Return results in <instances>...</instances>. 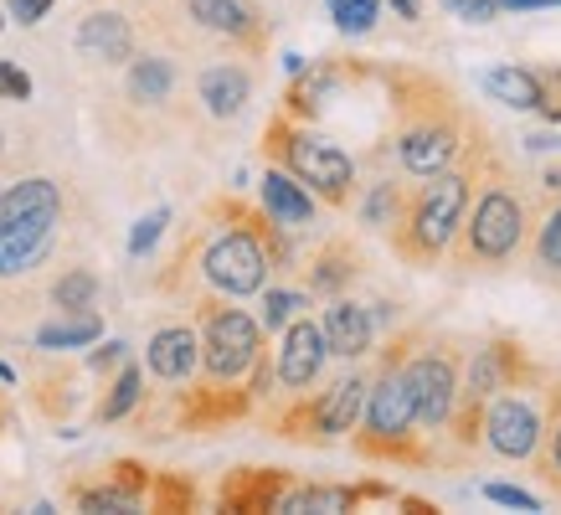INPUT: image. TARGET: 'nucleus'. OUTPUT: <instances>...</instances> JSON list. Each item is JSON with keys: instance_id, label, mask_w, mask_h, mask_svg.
Returning a JSON list of instances; mask_svg holds the SVG:
<instances>
[{"instance_id": "c85d7f7f", "label": "nucleus", "mask_w": 561, "mask_h": 515, "mask_svg": "<svg viewBox=\"0 0 561 515\" xmlns=\"http://www.w3.org/2000/svg\"><path fill=\"white\" fill-rule=\"evenodd\" d=\"M139 402H145V366L139 360H119L114 377H108V392L93 408V423H124V417L139 412Z\"/></svg>"}, {"instance_id": "4c0bfd02", "label": "nucleus", "mask_w": 561, "mask_h": 515, "mask_svg": "<svg viewBox=\"0 0 561 515\" xmlns=\"http://www.w3.org/2000/svg\"><path fill=\"white\" fill-rule=\"evenodd\" d=\"M443 11H454L459 21H474V26H484V21L500 16V5L494 0H438Z\"/></svg>"}, {"instance_id": "423d86ee", "label": "nucleus", "mask_w": 561, "mask_h": 515, "mask_svg": "<svg viewBox=\"0 0 561 515\" xmlns=\"http://www.w3.org/2000/svg\"><path fill=\"white\" fill-rule=\"evenodd\" d=\"M154 11V32H171L175 42H217V47L248 52L263 57L268 52V16L257 0H150Z\"/></svg>"}, {"instance_id": "58836bf2", "label": "nucleus", "mask_w": 561, "mask_h": 515, "mask_svg": "<svg viewBox=\"0 0 561 515\" xmlns=\"http://www.w3.org/2000/svg\"><path fill=\"white\" fill-rule=\"evenodd\" d=\"M0 99H16V103L32 99V78L16 62H5V57H0Z\"/></svg>"}, {"instance_id": "f257e3e1", "label": "nucleus", "mask_w": 561, "mask_h": 515, "mask_svg": "<svg viewBox=\"0 0 561 515\" xmlns=\"http://www.w3.org/2000/svg\"><path fill=\"white\" fill-rule=\"evenodd\" d=\"M387 93V150L408 175L443 171L469 139L474 108L459 88L417 62H376L371 72Z\"/></svg>"}, {"instance_id": "a18cd8bd", "label": "nucleus", "mask_w": 561, "mask_h": 515, "mask_svg": "<svg viewBox=\"0 0 561 515\" xmlns=\"http://www.w3.org/2000/svg\"><path fill=\"white\" fill-rule=\"evenodd\" d=\"M387 5H391V16H402V21L423 16V0H387Z\"/></svg>"}, {"instance_id": "c9c22d12", "label": "nucleus", "mask_w": 561, "mask_h": 515, "mask_svg": "<svg viewBox=\"0 0 561 515\" xmlns=\"http://www.w3.org/2000/svg\"><path fill=\"white\" fill-rule=\"evenodd\" d=\"M108 480L119 484V490H129V495L145 505V495H150V480H154V469L150 464H139V459H119V464H108Z\"/></svg>"}, {"instance_id": "a19ab883", "label": "nucleus", "mask_w": 561, "mask_h": 515, "mask_svg": "<svg viewBox=\"0 0 561 515\" xmlns=\"http://www.w3.org/2000/svg\"><path fill=\"white\" fill-rule=\"evenodd\" d=\"M119 360H129V345L124 341H103L93 356H88V371H114Z\"/></svg>"}, {"instance_id": "ea45409f", "label": "nucleus", "mask_w": 561, "mask_h": 515, "mask_svg": "<svg viewBox=\"0 0 561 515\" xmlns=\"http://www.w3.org/2000/svg\"><path fill=\"white\" fill-rule=\"evenodd\" d=\"M484 495L494 505H515V511H541V500L530 495V490H515V484H484Z\"/></svg>"}, {"instance_id": "c756f323", "label": "nucleus", "mask_w": 561, "mask_h": 515, "mask_svg": "<svg viewBox=\"0 0 561 515\" xmlns=\"http://www.w3.org/2000/svg\"><path fill=\"white\" fill-rule=\"evenodd\" d=\"M47 294L62 314H93V305H99V274L93 268H68V274L51 278Z\"/></svg>"}, {"instance_id": "dca6fc26", "label": "nucleus", "mask_w": 561, "mask_h": 515, "mask_svg": "<svg viewBox=\"0 0 561 515\" xmlns=\"http://www.w3.org/2000/svg\"><path fill=\"white\" fill-rule=\"evenodd\" d=\"M294 484L289 469H253V464H242V469H227V480L217 490V511L227 515H273L278 495Z\"/></svg>"}, {"instance_id": "4be33fe9", "label": "nucleus", "mask_w": 561, "mask_h": 515, "mask_svg": "<svg viewBox=\"0 0 561 515\" xmlns=\"http://www.w3.org/2000/svg\"><path fill=\"white\" fill-rule=\"evenodd\" d=\"M72 42H78L83 57L108 62V68H124V62L139 52V32H135V21L124 16V11H93V16H83Z\"/></svg>"}, {"instance_id": "de8ad7c7", "label": "nucleus", "mask_w": 561, "mask_h": 515, "mask_svg": "<svg viewBox=\"0 0 561 515\" xmlns=\"http://www.w3.org/2000/svg\"><path fill=\"white\" fill-rule=\"evenodd\" d=\"M0 381H5V387H11V381H16V371H11V366H5V360H0Z\"/></svg>"}, {"instance_id": "f704fd0d", "label": "nucleus", "mask_w": 561, "mask_h": 515, "mask_svg": "<svg viewBox=\"0 0 561 515\" xmlns=\"http://www.w3.org/2000/svg\"><path fill=\"white\" fill-rule=\"evenodd\" d=\"M305 305H309L305 289H268L263 284V330H284Z\"/></svg>"}, {"instance_id": "5701e85b", "label": "nucleus", "mask_w": 561, "mask_h": 515, "mask_svg": "<svg viewBox=\"0 0 561 515\" xmlns=\"http://www.w3.org/2000/svg\"><path fill=\"white\" fill-rule=\"evenodd\" d=\"M257 206H263L278 227H289V232L309 227L314 211H320V202H314L289 171H278V165H263V175H257Z\"/></svg>"}, {"instance_id": "a878e982", "label": "nucleus", "mask_w": 561, "mask_h": 515, "mask_svg": "<svg viewBox=\"0 0 561 515\" xmlns=\"http://www.w3.org/2000/svg\"><path fill=\"white\" fill-rule=\"evenodd\" d=\"M530 258L541 278L561 284V196H530Z\"/></svg>"}, {"instance_id": "39448f33", "label": "nucleus", "mask_w": 561, "mask_h": 515, "mask_svg": "<svg viewBox=\"0 0 561 515\" xmlns=\"http://www.w3.org/2000/svg\"><path fill=\"white\" fill-rule=\"evenodd\" d=\"M257 150H263L268 165L289 171L314 202L335 206V211H351L356 186H360L356 154L341 150V145H335L330 135H320L314 124L289 119V114L278 108V114L268 119V129H263V139H257Z\"/></svg>"}, {"instance_id": "0eeeda50", "label": "nucleus", "mask_w": 561, "mask_h": 515, "mask_svg": "<svg viewBox=\"0 0 561 515\" xmlns=\"http://www.w3.org/2000/svg\"><path fill=\"white\" fill-rule=\"evenodd\" d=\"M463 356H469V341H463V335H438V330L412 325V345H408V356H402V377H408V392H412V408H417L423 433L448 428L454 402H459Z\"/></svg>"}, {"instance_id": "20e7f679", "label": "nucleus", "mask_w": 561, "mask_h": 515, "mask_svg": "<svg viewBox=\"0 0 561 515\" xmlns=\"http://www.w3.org/2000/svg\"><path fill=\"white\" fill-rule=\"evenodd\" d=\"M408 345H412V330H397L381 345L376 371L366 377V402H360V417L351 428V448L371 464H412V469H423V464H433V444H427L423 423H417L408 377H402Z\"/></svg>"}, {"instance_id": "4468645a", "label": "nucleus", "mask_w": 561, "mask_h": 515, "mask_svg": "<svg viewBox=\"0 0 561 515\" xmlns=\"http://www.w3.org/2000/svg\"><path fill=\"white\" fill-rule=\"evenodd\" d=\"M57 232H62V211H36V217L0 227V284L36 274L57 248Z\"/></svg>"}, {"instance_id": "473e14b6", "label": "nucleus", "mask_w": 561, "mask_h": 515, "mask_svg": "<svg viewBox=\"0 0 561 515\" xmlns=\"http://www.w3.org/2000/svg\"><path fill=\"white\" fill-rule=\"evenodd\" d=\"M145 505H154V511H196V480H186V474H160V469H154Z\"/></svg>"}, {"instance_id": "9d476101", "label": "nucleus", "mask_w": 561, "mask_h": 515, "mask_svg": "<svg viewBox=\"0 0 561 515\" xmlns=\"http://www.w3.org/2000/svg\"><path fill=\"white\" fill-rule=\"evenodd\" d=\"M541 387H500L484 402V448L505 464H530L536 444H541Z\"/></svg>"}, {"instance_id": "b1692460", "label": "nucleus", "mask_w": 561, "mask_h": 515, "mask_svg": "<svg viewBox=\"0 0 561 515\" xmlns=\"http://www.w3.org/2000/svg\"><path fill=\"white\" fill-rule=\"evenodd\" d=\"M408 186L412 175L397 165V171H376L371 181H360L356 186V211H360V227H371V232H387L397 217H402V202H408Z\"/></svg>"}, {"instance_id": "393cba45", "label": "nucleus", "mask_w": 561, "mask_h": 515, "mask_svg": "<svg viewBox=\"0 0 561 515\" xmlns=\"http://www.w3.org/2000/svg\"><path fill=\"white\" fill-rule=\"evenodd\" d=\"M541 444L530 454V469H536V480L561 500V377H546L541 387Z\"/></svg>"}, {"instance_id": "ddd939ff", "label": "nucleus", "mask_w": 561, "mask_h": 515, "mask_svg": "<svg viewBox=\"0 0 561 515\" xmlns=\"http://www.w3.org/2000/svg\"><path fill=\"white\" fill-rule=\"evenodd\" d=\"M324 360H330V345H324L320 320L294 314L289 325L278 330V345H273V381H278V392L284 397L309 392L324 377Z\"/></svg>"}, {"instance_id": "2eb2a0df", "label": "nucleus", "mask_w": 561, "mask_h": 515, "mask_svg": "<svg viewBox=\"0 0 561 515\" xmlns=\"http://www.w3.org/2000/svg\"><path fill=\"white\" fill-rule=\"evenodd\" d=\"M366 500H391V484H314V480H294L284 495H278V505H273V515H341V511H360Z\"/></svg>"}, {"instance_id": "09e8293b", "label": "nucleus", "mask_w": 561, "mask_h": 515, "mask_svg": "<svg viewBox=\"0 0 561 515\" xmlns=\"http://www.w3.org/2000/svg\"><path fill=\"white\" fill-rule=\"evenodd\" d=\"M0 154H5V135H0Z\"/></svg>"}, {"instance_id": "e433bc0d", "label": "nucleus", "mask_w": 561, "mask_h": 515, "mask_svg": "<svg viewBox=\"0 0 561 515\" xmlns=\"http://www.w3.org/2000/svg\"><path fill=\"white\" fill-rule=\"evenodd\" d=\"M165 227H171V206H154L150 217H139L135 232H129V258H145V253H150Z\"/></svg>"}, {"instance_id": "9b49d317", "label": "nucleus", "mask_w": 561, "mask_h": 515, "mask_svg": "<svg viewBox=\"0 0 561 515\" xmlns=\"http://www.w3.org/2000/svg\"><path fill=\"white\" fill-rule=\"evenodd\" d=\"M376 72V62H360V57H320V62H309V68H299L289 78V88H284V114L289 119H305L314 124L324 114V103L335 99L345 83H366Z\"/></svg>"}, {"instance_id": "8fccbe9b", "label": "nucleus", "mask_w": 561, "mask_h": 515, "mask_svg": "<svg viewBox=\"0 0 561 515\" xmlns=\"http://www.w3.org/2000/svg\"><path fill=\"white\" fill-rule=\"evenodd\" d=\"M0 32H5V16H0Z\"/></svg>"}, {"instance_id": "412c9836", "label": "nucleus", "mask_w": 561, "mask_h": 515, "mask_svg": "<svg viewBox=\"0 0 561 515\" xmlns=\"http://www.w3.org/2000/svg\"><path fill=\"white\" fill-rule=\"evenodd\" d=\"M145 366H150L154 381H181L202 377V341H196V325H160L145 345Z\"/></svg>"}, {"instance_id": "1a4fd4ad", "label": "nucleus", "mask_w": 561, "mask_h": 515, "mask_svg": "<svg viewBox=\"0 0 561 515\" xmlns=\"http://www.w3.org/2000/svg\"><path fill=\"white\" fill-rule=\"evenodd\" d=\"M196 341H202V377L211 381H248L253 360L263 356V320L242 305H227L221 294H196Z\"/></svg>"}, {"instance_id": "6ab92c4d", "label": "nucleus", "mask_w": 561, "mask_h": 515, "mask_svg": "<svg viewBox=\"0 0 561 515\" xmlns=\"http://www.w3.org/2000/svg\"><path fill=\"white\" fill-rule=\"evenodd\" d=\"M253 99V68H242V62H211V68L196 72V108H202L206 119H238L242 108Z\"/></svg>"}, {"instance_id": "72a5a7b5", "label": "nucleus", "mask_w": 561, "mask_h": 515, "mask_svg": "<svg viewBox=\"0 0 561 515\" xmlns=\"http://www.w3.org/2000/svg\"><path fill=\"white\" fill-rule=\"evenodd\" d=\"M324 5L335 16V32H345V36H366L381 21V0H324Z\"/></svg>"}, {"instance_id": "2f4dec72", "label": "nucleus", "mask_w": 561, "mask_h": 515, "mask_svg": "<svg viewBox=\"0 0 561 515\" xmlns=\"http://www.w3.org/2000/svg\"><path fill=\"white\" fill-rule=\"evenodd\" d=\"M72 505H78V511H93V515H135L139 511V500L129 495V490H119L114 480L78 484V490H72Z\"/></svg>"}, {"instance_id": "c03bdc74", "label": "nucleus", "mask_w": 561, "mask_h": 515, "mask_svg": "<svg viewBox=\"0 0 561 515\" xmlns=\"http://www.w3.org/2000/svg\"><path fill=\"white\" fill-rule=\"evenodd\" d=\"M494 5H500V16H505V11H515V16H520V11H546V5H561V0H494Z\"/></svg>"}, {"instance_id": "f3484780", "label": "nucleus", "mask_w": 561, "mask_h": 515, "mask_svg": "<svg viewBox=\"0 0 561 515\" xmlns=\"http://www.w3.org/2000/svg\"><path fill=\"white\" fill-rule=\"evenodd\" d=\"M366 274V253L351 238H324L305 263V294L309 299H335L351 294V284Z\"/></svg>"}, {"instance_id": "f03ea898", "label": "nucleus", "mask_w": 561, "mask_h": 515, "mask_svg": "<svg viewBox=\"0 0 561 515\" xmlns=\"http://www.w3.org/2000/svg\"><path fill=\"white\" fill-rule=\"evenodd\" d=\"M490 150H494V135L474 114L463 150L454 154L443 171L412 175L408 202H402V217L387 227V248H391L397 263H408V268H433V263L448 258V242H454V232H459L463 206H469L479 175H484Z\"/></svg>"}, {"instance_id": "bb28decb", "label": "nucleus", "mask_w": 561, "mask_h": 515, "mask_svg": "<svg viewBox=\"0 0 561 515\" xmlns=\"http://www.w3.org/2000/svg\"><path fill=\"white\" fill-rule=\"evenodd\" d=\"M484 93L490 99H500L505 108H515V114H546L551 119V103H546V88L541 78H536V68H490L484 72Z\"/></svg>"}, {"instance_id": "49530a36", "label": "nucleus", "mask_w": 561, "mask_h": 515, "mask_svg": "<svg viewBox=\"0 0 561 515\" xmlns=\"http://www.w3.org/2000/svg\"><path fill=\"white\" fill-rule=\"evenodd\" d=\"M541 196H561V165H546L541 171Z\"/></svg>"}, {"instance_id": "7c9ffc66", "label": "nucleus", "mask_w": 561, "mask_h": 515, "mask_svg": "<svg viewBox=\"0 0 561 515\" xmlns=\"http://www.w3.org/2000/svg\"><path fill=\"white\" fill-rule=\"evenodd\" d=\"M103 335V320L99 314H62L51 325L36 330V345L42 351H78V345H93Z\"/></svg>"}, {"instance_id": "37998d69", "label": "nucleus", "mask_w": 561, "mask_h": 515, "mask_svg": "<svg viewBox=\"0 0 561 515\" xmlns=\"http://www.w3.org/2000/svg\"><path fill=\"white\" fill-rule=\"evenodd\" d=\"M536 78H541V88H546L551 119H561V68H536Z\"/></svg>"}, {"instance_id": "6e6552de", "label": "nucleus", "mask_w": 561, "mask_h": 515, "mask_svg": "<svg viewBox=\"0 0 561 515\" xmlns=\"http://www.w3.org/2000/svg\"><path fill=\"white\" fill-rule=\"evenodd\" d=\"M366 377L371 371H345L320 392H294L284 408L268 412V433L273 438H289V444H335V438H351L360 417V402H366Z\"/></svg>"}, {"instance_id": "a211bd4d", "label": "nucleus", "mask_w": 561, "mask_h": 515, "mask_svg": "<svg viewBox=\"0 0 561 515\" xmlns=\"http://www.w3.org/2000/svg\"><path fill=\"white\" fill-rule=\"evenodd\" d=\"M175 83H181V72H175L171 57H160V52H135V57L124 62L119 93L135 114H160V108H171Z\"/></svg>"}, {"instance_id": "cd10ccee", "label": "nucleus", "mask_w": 561, "mask_h": 515, "mask_svg": "<svg viewBox=\"0 0 561 515\" xmlns=\"http://www.w3.org/2000/svg\"><path fill=\"white\" fill-rule=\"evenodd\" d=\"M62 186L51 181V175H26L16 186L0 191V227L21 222V217H36V211H62Z\"/></svg>"}, {"instance_id": "7ed1b4c3", "label": "nucleus", "mask_w": 561, "mask_h": 515, "mask_svg": "<svg viewBox=\"0 0 561 515\" xmlns=\"http://www.w3.org/2000/svg\"><path fill=\"white\" fill-rule=\"evenodd\" d=\"M526 238H530V191L520 186L515 165L494 145L474 196L463 206L459 232L448 242V258H454V268L463 278H484L511 268L515 258L526 253Z\"/></svg>"}, {"instance_id": "79ce46f5", "label": "nucleus", "mask_w": 561, "mask_h": 515, "mask_svg": "<svg viewBox=\"0 0 561 515\" xmlns=\"http://www.w3.org/2000/svg\"><path fill=\"white\" fill-rule=\"evenodd\" d=\"M51 5H57V0H5V11H11L21 26H36V21L47 16Z\"/></svg>"}, {"instance_id": "f8f14e48", "label": "nucleus", "mask_w": 561, "mask_h": 515, "mask_svg": "<svg viewBox=\"0 0 561 515\" xmlns=\"http://www.w3.org/2000/svg\"><path fill=\"white\" fill-rule=\"evenodd\" d=\"M253 392L248 381H211V377H191L181 381V397H175V428L186 433H206V428H227V423H242L253 412Z\"/></svg>"}, {"instance_id": "aec40b11", "label": "nucleus", "mask_w": 561, "mask_h": 515, "mask_svg": "<svg viewBox=\"0 0 561 515\" xmlns=\"http://www.w3.org/2000/svg\"><path fill=\"white\" fill-rule=\"evenodd\" d=\"M320 330H324V345H330V356H341V360H360V356H366V351L376 345L371 309L360 305V299H351V294H335V299H324Z\"/></svg>"}]
</instances>
